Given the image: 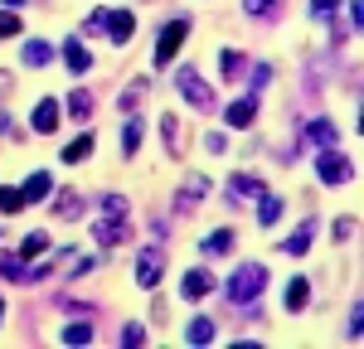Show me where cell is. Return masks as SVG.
<instances>
[{"mask_svg": "<svg viewBox=\"0 0 364 349\" xmlns=\"http://www.w3.org/2000/svg\"><path fill=\"white\" fill-rule=\"evenodd\" d=\"M262 287H267V267H262V262H243V267L228 277L224 291H228L233 306H252V301L262 296Z\"/></svg>", "mask_w": 364, "mask_h": 349, "instance_id": "1", "label": "cell"}, {"mask_svg": "<svg viewBox=\"0 0 364 349\" xmlns=\"http://www.w3.org/2000/svg\"><path fill=\"white\" fill-rule=\"evenodd\" d=\"M175 92H180V97H185V102H190L195 112H214V107H219L214 87L204 83L195 68H175Z\"/></svg>", "mask_w": 364, "mask_h": 349, "instance_id": "2", "label": "cell"}, {"mask_svg": "<svg viewBox=\"0 0 364 349\" xmlns=\"http://www.w3.org/2000/svg\"><path fill=\"white\" fill-rule=\"evenodd\" d=\"M185 39H190V15H180V20H170V25L161 29V44H156V63H161V68H170Z\"/></svg>", "mask_w": 364, "mask_h": 349, "instance_id": "3", "label": "cell"}, {"mask_svg": "<svg viewBox=\"0 0 364 349\" xmlns=\"http://www.w3.org/2000/svg\"><path fill=\"white\" fill-rule=\"evenodd\" d=\"M316 174H321V184H350V179H355V165H350L340 150L326 145V150H321V160H316Z\"/></svg>", "mask_w": 364, "mask_h": 349, "instance_id": "4", "label": "cell"}, {"mask_svg": "<svg viewBox=\"0 0 364 349\" xmlns=\"http://www.w3.org/2000/svg\"><path fill=\"white\" fill-rule=\"evenodd\" d=\"M224 194H228V204H257L262 194H267V184H262L257 174H233Z\"/></svg>", "mask_w": 364, "mask_h": 349, "instance_id": "5", "label": "cell"}, {"mask_svg": "<svg viewBox=\"0 0 364 349\" xmlns=\"http://www.w3.org/2000/svg\"><path fill=\"white\" fill-rule=\"evenodd\" d=\"M161 272H166V253H161V248H141V257H136V282L151 291L156 282H161Z\"/></svg>", "mask_w": 364, "mask_h": 349, "instance_id": "6", "label": "cell"}, {"mask_svg": "<svg viewBox=\"0 0 364 349\" xmlns=\"http://www.w3.org/2000/svg\"><path fill=\"white\" fill-rule=\"evenodd\" d=\"M204 194H209V179H204V174H190V184L175 194V214H180V218H185V214H195V204L204 199Z\"/></svg>", "mask_w": 364, "mask_h": 349, "instance_id": "7", "label": "cell"}, {"mask_svg": "<svg viewBox=\"0 0 364 349\" xmlns=\"http://www.w3.org/2000/svg\"><path fill=\"white\" fill-rule=\"evenodd\" d=\"M209 291H214V277H209L204 267H195V272L180 277V296H185V301H204Z\"/></svg>", "mask_w": 364, "mask_h": 349, "instance_id": "8", "label": "cell"}, {"mask_svg": "<svg viewBox=\"0 0 364 349\" xmlns=\"http://www.w3.org/2000/svg\"><path fill=\"white\" fill-rule=\"evenodd\" d=\"M92 238H97L102 248H117V243L127 238V218H112V214H102V218L92 223Z\"/></svg>", "mask_w": 364, "mask_h": 349, "instance_id": "9", "label": "cell"}, {"mask_svg": "<svg viewBox=\"0 0 364 349\" xmlns=\"http://www.w3.org/2000/svg\"><path fill=\"white\" fill-rule=\"evenodd\" d=\"M107 34H112V44H127L136 34V15L132 10H107Z\"/></svg>", "mask_w": 364, "mask_h": 349, "instance_id": "10", "label": "cell"}, {"mask_svg": "<svg viewBox=\"0 0 364 349\" xmlns=\"http://www.w3.org/2000/svg\"><path fill=\"white\" fill-rule=\"evenodd\" d=\"M336 136H340V131H336V121H331V116H316V121L306 126V141L321 145V150H326V145H336Z\"/></svg>", "mask_w": 364, "mask_h": 349, "instance_id": "11", "label": "cell"}, {"mask_svg": "<svg viewBox=\"0 0 364 349\" xmlns=\"http://www.w3.org/2000/svg\"><path fill=\"white\" fill-rule=\"evenodd\" d=\"M29 126L49 136V131H54V126H58V97H44V102L34 107V121H29Z\"/></svg>", "mask_w": 364, "mask_h": 349, "instance_id": "12", "label": "cell"}, {"mask_svg": "<svg viewBox=\"0 0 364 349\" xmlns=\"http://www.w3.org/2000/svg\"><path fill=\"white\" fill-rule=\"evenodd\" d=\"M252 116H257V92H252V97H238V102L224 112V121H228V126H248Z\"/></svg>", "mask_w": 364, "mask_h": 349, "instance_id": "13", "label": "cell"}, {"mask_svg": "<svg viewBox=\"0 0 364 349\" xmlns=\"http://www.w3.org/2000/svg\"><path fill=\"white\" fill-rule=\"evenodd\" d=\"M49 184H54L49 174H44V170H34V174L25 179V184H20V199H25V204H39L44 194H49Z\"/></svg>", "mask_w": 364, "mask_h": 349, "instance_id": "14", "label": "cell"}, {"mask_svg": "<svg viewBox=\"0 0 364 349\" xmlns=\"http://www.w3.org/2000/svg\"><path fill=\"white\" fill-rule=\"evenodd\" d=\"M63 63H68L73 73H87V68H92V58H87V49L78 39H63Z\"/></svg>", "mask_w": 364, "mask_h": 349, "instance_id": "15", "label": "cell"}, {"mask_svg": "<svg viewBox=\"0 0 364 349\" xmlns=\"http://www.w3.org/2000/svg\"><path fill=\"white\" fill-rule=\"evenodd\" d=\"M311 233H316V223H311V218H306L301 228H296V233H291V238H287V243H282V253H287V257H301V253H306V248H311Z\"/></svg>", "mask_w": 364, "mask_h": 349, "instance_id": "16", "label": "cell"}, {"mask_svg": "<svg viewBox=\"0 0 364 349\" xmlns=\"http://www.w3.org/2000/svg\"><path fill=\"white\" fill-rule=\"evenodd\" d=\"M306 306H311V282H301V277L287 282V311L296 316V311H306Z\"/></svg>", "mask_w": 364, "mask_h": 349, "instance_id": "17", "label": "cell"}, {"mask_svg": "<svg viewBox=\"0 0 364 349\" xmlns=\"http://www.w3.org/2000/svg\"><path fill=\"white\" fill-rule=\"evenodd\" d=\"M228 248H233V233H228V228L209 233V238H204V243H199V253H204V257H224Z\"/></svg>", "mask_w": 364, "mask_h": 349, "instance_id": "18", "label": "cell"}, {"mask_svg": "<svg viewBox=\"0 0 364 349\" xmlns=\"http://www.w3.org/2000/svg\"><path fill=\"white\" fill-rule=\"evenodd\" d=\"M185 340H190V345H199V349L214 345V320H204V316L190 320V325H185Z\"/></svg>", "mask_w": 364, "mask_h": 349, "instance_id": "19", "label": "cell"}, {"mask_svg": "<svg viewBox=\"0 0 364 349\" xmlns=\"http://www.w3.org/2000/svg\"><path fill=\"white\" fill-rule=\"evenodd\" d=\"M68 116H78V121L92 116V92H87V87H73V92H68Z\"/></svg>", "mask_w": 364, "mask_h": 349, "instance_id": "20", "label": "cell"}, {"mask_svg": "<svg viewBox=\"0 0 364 349\" xmlns=\"http://www.w3.org/2000/svg\"><path fill=\"white\" fill-rule=\"evenodd\" d=\"M58 340H63V345H92V325H87V320L63 325V330H58Z\"/></svg>", "mask_w": 364, "mask_h": 349, "instance_id": "21", "label": "cell"}, {"mask_svg": "<svg viewBox=\"0 0 364 349\" xmlns=\"http://www.w3.org/2000/svg\"><path fill=\"white\" fill-rule=\"evenodd\" d=\"M49 58H54V49H49L44 39H29V44H25V63H29V68H44Z\"/></svg>", "mask_w": 364, "mask_h": 349, "instance_id": "22", "label": "cell"}, {"mask_svg": "<svg viewBox=\"0 0 364 349\" xmlns=\"http://www.w3.org/2000/svg\"><path fill=\"white\" fill-rule=\"evenodd\" d=\"M141 136H146V126L132 116V121H127V131H122V155H136V150H141Z\"/></svg>", "mask_w": 364, "mask_h": 349, "instance_id": "23", "label": "cell"}, {"mask_svg": "<svg viewBox=\"0 0 364 349\" xmlns=\"http://www.w3.org/2000/svg\"><path fill=\"white\" fill-rule=\"evenodd\" d=\"M78 209H83V199H78L73 189H63V194L54 199V214H58V218H78Z\"/></svg>", "mask_w": 364, "mask_h": 349, "instance_id": "24", "label": "cell"}, {"mask_svg": "<svg viewBox=\"0 0 364 349\" xmlns=\"http://www.w3.org/2000/svg\"><path fill=\"white\" fill-rule=\"evenodd\" d=\"M87 155H92V136H78V141L63 145V160H68V165H78V160H87Z\"/></svg>", "mask_w": 364, "mask_h": 349, "instance_id": "25", "label": "cell"}, {"mask_svg": "<svg viewBox=\"0 0 364 349\" xmlns=\"http://www.w3.org/2000/svg\"><path fill=\"white\" fill-rule=\"evenodd\" d=\"M243 10H248L252 20H272L282 10V0H243Z\"/></svg>", "mask_w": 364, "mask_h": 349, "instance_id": "26", "label": "cell"}, {"mask_svg": "<svg viewBox=\"0 0 364 349\" xmlns=\"http://www.w3.org/2000/svg\"><path fill=\"white\" fill-rule=\"evenodd\" d=\"M0 277L5 282H29V267L20 257H0Z\"/></svg>", "mask_w": 364, "mask_h": 349, "instance_id": "27", "label": "cell"}, {"mask_svg": "<svg viewBox=\"0 0 364 349\" xmlns=\"http://www.w3.org/2000/svg\"><path fill=\"white\" fill-rule=\"evenodd\" d=\"M277 218H282V199H277V194H262V209H257V223H267V228H272Z\"/></svg>", "mask_w": 364, "mask_h": 349, "instance_id": "28", "label": "cell"}, {"mask_svg": "<svg viewBox=\"0 0 364 349\" xmlns=\"http://www.w3.org/2000/svg\"><path fill=\"white\" fill-rule=\"evenodd\" d=\"M146 92H151V83H146V78H136V83L122 92V112H136V102L146 97Z\"/></svg>", "mask_w": 364, "mask_h": 349, "instance_id": "29", "label": "cell"}, {"mask_svg": "<svg viewBox=\"0 0 364 349\" xmlns=\"http://www.w3.org/2000/svg\"><path fill=\"white\" fill-rule=\"evenodd\" d=\"M161 131H166V150L170 155H180V121H175V116H161Z\"/></svg>", "mask_w": 364, "mask_h": 349, "instance_id": "30", "label": "cell"}, {"mask_svg": "<svg viewBox=\"0 0 364 349\" xmlns=\"http://www.w3.org/2000/svg\"><path fill=\"white\" fill-rule=\"evenodd\" d=\"M224 78H243V73H248V68H243V54H238V49H224Z\"/></svg>", "mask_w": 364, "mask_h": 349, "instance_id": "31", "label": "cell"}, {"mask_svg": "<svg viewBox=\"0 0 364 349\" xmlns=\"http://www.w3.org/2000/svg\"><path fill=\"white\" fill-rule=\"evenodd\" d=\"M44 248H49V233H29L25 243H20V253H25V262H29V257H39Z\"/></svg>", "mask_w": 364, "mask_h": 349, "instance_id": "32", "label": "cell"}, {"mask_svg": "<svg viewBox=\"0 0 364 349\" xmlns=\"http://www.w3.org/2000/svg\"><path fill=\"white\" fill-rule=\"evenodd\" d=\"M25 29V20L15 15V10H0V39H10V34H20Z\"/></svg>", "mask_w": 364, "mask_h": 349, "instance_id": "33", "label": "cell"}, {"mask_svg": "<svg viewBox=\"0 0 364 349\" xmlns=\"http://www.w3.org/2000/svg\"><path fill=\"white\" fill-rule=\"evenodd\" d=\"M25 199H20V189H0V214H20Z\"/></svg>", "mask_w": 364, "mask_h": 349, "instance_id": "34", "label": "cell"}, {"mask_svg": "<svg viewBox=\"0 0 364 349\" xmlns=\"http://www.w3.org/2000/svg\"><path fill=\"white\" fill-rule=\"evenodd\" d=\"M102 214H112V218H127V199H122V194H102Z\"/></svg>", "mask_w": 364, "mask_h": 349, "instance_id": "35", "label": "cell"}, {"mask_svg": "<svg viewBox=\"0 0 364 349\" xmlns=\"http://www.w3.org/2000/svg\"><path fill=\"white\" fill-rule=\"evenodd\" d=\"M248 83H252V92H262V87L272 83V68H267V63H257V68L248 73Z\"/></svg>", "mask_w": 364, "mask_h": 349, "instance_id": "36", "label": "cell"}, {"mask_svg": "<svg viewBox=\"0 0 364 349\" xmlns=\"http://www.w3.org/2000/svg\"><path fill=\"white\" fill-rule=\"evenodd\" d=\"M102 29H107V10H92L83 20V34H102Z\"/></svg>", "mask_w": 364, "mask_h": 349, "instance_id": "37", "label": "cell"}, {"mask_svg": "<svg viewBox=\"0 0 364 349\" xmlns=\"http://www.w3.org/2000/svg\"><path fill=\"white\" fill-rule=\"evenodd\" d=\"M345 335H350L355 345H360V340H364V311H360V306L350 311V330H345Z\"/></svg>", "mask_w": 364, "mask_h": 349, "instance_id": "38", "label": "cell"}, {"mask_svg": "<svg viewBox=\"0 0 364 349\" xmlns=\"http://www.w3.org/2000/svg\"><path fill=\"white\" fill-rule=\"evenodd\" d=\"M336 10H340V0H311V15H316V20H331Z\"/></svg>", "mask_w": 364, "mask_h": 349, "instance_id": "39", "label": "cell"}, {"mask_svg": "<svg viewBox=\"0 0 364 349\" xmlns=\"http://www.w3.org/2000/svg\"><path fill=\"white\" fill-rule=\"evenodd\" d=\"M122 345H127V349L146 345V330H141V325H127V330H122Z\"/></svg>", "mask_w": 364, "mask_h": 349, "instance_id": "40", "label": "cell"}, {"mask_svg": "<svg viewBox=\"0 0 364 349\" xmlns=\"http://www.w3.org/2000/svg\"><path fill=\"white\" fill-rule=\"evenodd\" d=\"M204 150H214V155H224V150H228V136H219V131H209V136H204Z\"/></svg>", "mask_w": 364, "mask_h": 349, "instance_id": "41", "label": "cell"}, {"mask_svg": "<svg viewBox=\"0 0 364 349\" xmlns=\"http://www.w3.org/2000/svg\"><path fill=\"white\" fill-rule=\"evenodd\" d=\"M331 233H336V238H350V233H355V218H340V223H336Z\"/></svg>", "mask_w": 364, "mask_h": 349, "instance_id": "42", "label": "cell"}, {"mask_svg": "<svg viewBox=\"0 0 364 349\" xmlns=\"http://www.w3.org/2000/svg\"><path fill=\"white\" fill-rule=\"evenodd\" d=\"M0 5H5V10H15V5H25V0H0Z\"/></svg>", "mask_w": 364, "mask_h": 349, "instance_id": "43", "label": "cell"}, {"mask_svg": "<svg viewBox=\"0 0 364 349\" xmlns=\"http://www.w3.org/2000/svg\"><path fill=\"white\" fill-rule=\"evenodd\" d=\"M0 131H10V116H5V112H0Z\"/></svg>", "mask_w": 364, "mask_h": 349, "instance_id": "44", "label": "cell"}, {"mask_svg": "<svg viewBox=\"0 0 364 349\" xmlns=\"http://www.w3.org/2000/svg\"><path fill=\"white\" fill-rule=\"evenodd\" d=\"M5 87H10V73H0V92H5Z\"/></svg>", "mask_w": 364, "mask_h": 349, "instance_id": "45", "label": "cell"}, {"mask_svg": "<svg viewBox=\"0 0 364 349\" xmlns=\"http://www.w3.org/2000/svg\"><path fill=\"white\" fill-rule=\"evenodd\" d=\"M0 316H5V301H0Z\"/></svg>", "mask_w": 364, "mask_h": 349, "instance_id": "46", "label": "cell"}]
</instances>
